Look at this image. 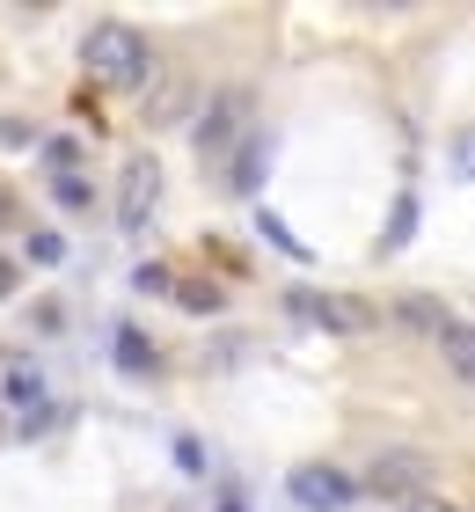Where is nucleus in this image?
Listing matches in <instances>:
<instances>
[{
	"label": "nucleus",
	"instance_id": "obj_16",
	"mask_svg": "<svg viewBox=\"0 0 475 512\" xmlns=\"http://www.w3.org/2000/svg\"><path fill=\"white\" fill-rule=\"evenodd\" d=\"M30 264H66V235L59 227H30Z\"/></svg>",
	"mask_w": 475,
	"mask_h": 512
},
{
	"label": "nucleus",
	"instance_id": "obj_21",
	"mask_svg": "<svg viewBox=\"0 0 475 512\" xmlns=\"http://www.w3.org/2000/svg\"><path fill=\"white\" fill-rule=\"evenodd\" d=\"M30 322H37V330H66V308H59V300H37Z\"/></svg>",
	"mask_w": 475,
	"mask_h": 512
},
{
	"label": "nucleus",
	"instance_id": "obj_7",
	"mask_svg": "<svg viewBox=\"0 0 475 512\" xmlns=\"http://www.w3.org/2000/svg\"><path fill=\"white\" fill-rule=\"evenodd\" d=\"M373 322H380V308H373V300H359V293H322V330L359 337V330H373Z\"/></svg>",
	"mask_w": 475,
	"mask_h": 512
},
{
	"label": "nucleus",
	"instance_id": "obj_15",
	"mask_svg": "<svg viewBox=\"0 0 475 512\" xmlns=\"http://www.w3.org/2000/svg\"><path fill=\"white\" fill-rule=\"evenodd\" d=\"M169 293L183 300L190 315H212V308H220V286H205V278H183V286H169Z\"/></svg>",
	"mask_w": 475,
	"mask_h": 512
},
{
	"label": "nucleus",
	"instance_id": "obj_10",
	"mask_svg": "<svg viewBox=\"0 0 475 512\" xmlns=\"http://www.w3.org/2000/svg\"><path fill=\"white\" fill-rule=\"evenodd\" d=\"M117 366H125L132 381H154V366H161V359H154V344L139 337L132 322H125V330H117Z\"/></svg>",
	"mask_w": 475,
	"mask_h": 512
},
{
	"label": "nucleus",
	"instance_id": "obj_12",
	"mask_svg": "<svg viewBox=\"0 0 475 512\" xmlns=\"http://www.w3.org/2000/svg\"><path fill=\"white\" fill-rule=\"evenodd\" d=\"M183 110H190V88H183V81H161V96H147V118H154V125L183 118Z\"/></svg>",
	"mask_w": 475,
	"mask_h": 512
},
{
	"label": "nucleus",
	"instance_id": "obj_4",
	"mask_svg": "<svg viewBox=\"0 0 475 512\" xmlns=\"http://www.w3.org/2000/svg\"><path fill=\"white\" fill-rule=\"evenodd\" d=\"M154 205H161V161L154 154H132L125 176H117V227L139 235V227L154 220Z\"/></svg>",
	"mask_w": 475,
	"mask_h": 512
},
{
	"label": "nucleus",
	"instance_id": "obj_23",
	"mask_svg": "<svg viewBox=\"0 0 475 512\" xmlns=\"http://www.w3.org/2000/svg\"><path fill=\"white\" fill-rule=\"evenodd\" d=\"M15 286H22V278H15V264H8V256H0V300H15Z\"/></svg>",
	"mask_w": 475,
	"mask_h": 512
},
{
	"label": "nucleus",
	"instance_id": "obj_6",
	"mask_svg": "<svg viewBox=\"0 0 475 512\" xmlns=\"http://www.w3.org/2000/svg\"><path fill=\"white\" fill-rule=\"evenodd\" d=\"M264 176H271V132H249L242 147H234V161H227V183L242 198H256V191H264Z\"/></svg>",
	"mask_w": 475,
	"mask_h": 512
},
{
	"label": "nucleus",
	"instance_id": "obj_5",
	"mask_svg": "<svg viewBox=\"0 0 475 512\" xmlns=\"http://www.w3.org/2000/svg\"><path fill=\"white\" fill-rule=\"evenodd\" d=\"M285 491H293L307 512H351L359 505V483H351L344 469H329V461H300V469L285 476Z\"/></svg>",
	"mask_w": 475,
	"mask_h": 512
},
{
	"label": "nucleus",
	"instance_id": "obj_2",
	"mask_svg": "<svg viewBox=\"0 0 475 512\" xmlns=\"http://www.w3.org/2000/svg\"><path fill=\"white\" fill-rule=\"evenodd\" d=\"M256 132V103H249V88H220L205 110H198V161H205V176H227V161L234 147Z\"/></svg>",
	"mask_w": 475,
	"mask_h": 512
},
{
	"label": "nucleus",
	"instance_id": "obj_3",
	"mask_svg": "<svg viewBox=\"0 0 475 512\" xmlns=\"http://www.w3.org/2000/svg\"><path fill=\"white\" fill-rule=\"evenodd\" d=\"M432 454H417V447H388V454H373V469H366V491L373 498H432Z\"/></svg>",
	"mask_w": 475,
	"mask_h": 512
},
{
	"label": "nucleus",
	"instance_id": "obj_22",
	"mask_svg": "<svg viewBox=\"0 0 475 512\" xmlns=\"http://www.w3.org/2000/svg\"><path fill=\"white\" fill-rule=\"evenodd\" d=\"M0 147H30V125H22V118H0Z\"/></svg>",
	"mask_w": 475,
	"mask_h": 512
},
{
	"label": "nucleus",
	"instance_id": "obj_24",
	"mask_svg": "<svg viewBox=\"0 0 475 512\" xmlns=\"http://www.w3.org/2000/svg\"><path fill=\"white\" fill-rule=\"evenodd\" d=\"M8 220H15V198H8V191H0V227H8Z\"/></svg>",
	"mask_w": 475,
	"mask_h": 512
},
{
	"label": "nucleus",
	"instance_id": "obj_18",
	"mask_svg": "<svg viewBox=\"0 0 475 512\" xmlns=\"http://www.w3.org/2000/svg\"><path fill=\"white\" fill-rule=\"evenodd\" d=\"M52 198L66 205V213H88V205H95V191H88L81 176H52Z\"/></svg>",
	"mask_w": 475,
	"mask_h": 512
},
{
	"label": "nucleus",
	"instance_id": "obj_17",
	"mask_svg": "<svg viewBox=\"0 0 475 512\" xmlns=\"http://www.w3.org/2000/svg\"><path fill=\"white\" fill-rule=\"evenodd\" d=\"M8 403H44V374L37 366H8Z\"/></svg>",
	"mask_w": 475,
	"mask_h": 512
},
{
	"label": "nucleus",
	"instance_id": "obj_13",
	"mask_svg": "<svg viewBox=\"0 0 475 512\" xmlns=\"http://www.w3.org/2000/svg\"><path fill=\"white\" fill-rule=\"evenodd\" d=\"M256 227H264V242H278L285 256H293V264H307V242H300V235H293V227H285L278 213H256Z\"/></svg>",
	"mask_w": 475,
	"mask_h": 512
},
{
	"label": "nucleus",
	"instance_id": "obj_8",
	"mask_svg": "<svg viewBox=\"0 0 475 512\" xmlns=\"http://www.w3.org/2000/svg\"><path fill=\"white\" fill-rule=\"evenodd\" d=\"M439 352H446V374L475 388V322H446V330H439Z\"/></svg>",
	"mask_w": 475,
	"mask_h": 512
},
{
	"label": "nucleus",
	"instance_id": "obj_11",
	"mask_svg": "<svg viewBox=\"0 0 475 512\" xmlns=\"http://www.w3.org/2000/svg\"><path fill=\"white\" fill-rule=\"evenodd\" d=\"M410 235H417V198H395V213H388V227H380V256H388V249H402Z\"/></svg>",
	"mask_w": 475,
	"mask_h": 512
},
{
	"label": "nucleus",
	"instance_id": "obj_14",
	"mask_svg": "<svg viewBox=\"0 0 475 512\" xmlns=\"http://www.w3.org/2000/svg\"><path fill=\"white\" fill-rule=\"evenodd\" d=\"M446 176H454V183H475V125L446 147Z\"/></svg>",
	"mask_w": 475,
	"mask_h": 512
},
{
	"label": "nucleus",
	"instance_id": "obj_25",
	"mask_svg": "<svg viewBox=\"0 0 475 512\" xmlns=\"http://www.w3.org/2000/svg\"><path fill=\"white\" fill-rule=\"evenodd\" d=\"M227 512H242V505H227Z\"/></svg>",
	"mask_w": 475,
	"mask_h": 512
},
{
	"label": "nucleus",
	"instance_id": "obj_1",
	"mask_svg": "<svg viewBox=\"0 0 475 512\" xmlns=\"http://www.w3.org/2000/svg\"><path fill=\"white\" fill-rule=\"evenodd\" d=\"M81 66L103 88H147L154 52H147V37H139L132 22H95V30L81 37Z\"/></svg>",
	"mask_w": 475,
	"mask_h": 512
},
{
	"label": "nucleus",
	"instance_id": "obj_9",
	"mask_svg": "<svg viewBox=\"0 0 475 512\" xmlns=\"http://www.w3.org/2000/svg\"><path fill=\"white\" fill-rule=\"evenodd\" d=\"M395 322H402V330H432V337H439L454 315H446L432 293H402V300H395Z\"/></svg>",
	"mask_w": 475,
	"mask_h": 512
},
{
	"label": "nucleus",
	"instance_id": "obj_20",
	"mask_svg": "<svg viewBox=\"0 0 475 512\" xmlns=\"http://www.w3.org/2000/svg\"><path fill=\"white\" fill-rule=\"evenodd\" d=\"M132 286H139V293H169V286H176V278H169V271H161V264H139V271H132Z\"/></svg>",
	"mask_w": 475,
	"mask_h": 512
},
{
	"label": "nucleus",
	"instance_id": "obj_19",
	"mask_svg": "<svg viewBox=\"0 0 475 512\" xmlns=\"http://www.w3.org/2000/svg\"><path fill=\"white\" fill-rule=\"evenodd\" d=\"M44 161H52L59 176H74V161H81V139H44Z\"/></svg>",
	"mask_w": 475,
	"mask_h": 512
}]
</instances>
